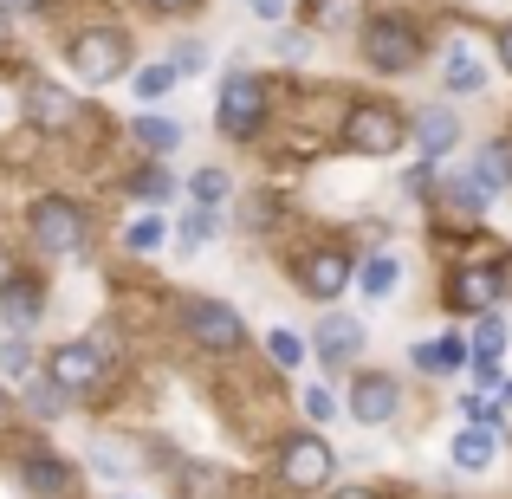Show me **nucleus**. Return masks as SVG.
<instances>
[{
	"instance_id": "nucleus-40",
	"label": "nucleus",
	"mask_w": 512,
	"mask_h": 499,
	"mask_svg": "<svg viewBox=\"0 0 512 499\" xmlns=\"http://www.w3.org/2000/svg\"><path fill=\"white\" fill-rule=\"evenodd\" d=\"M500 59H506V72H512V26L500 33Z\"/></svg>"
},
{
	"instance_id": "nucleus-20",
	"label": "nucleus",
	"mask_w": 512,
	"mask_h": 499,
	"mask_svg": "<svg viewBox=\"0 0 512 499\" xmlns=\"http://www.w3.org/2000/svg\"><path fill=\"white\" fill-rule=\"evenodd\" d=\"M493 195H500V188H493L487 175H454V182H448V201H454L461 214H480V208H487Z\"/></svg>"
},
{
	"instance_id": "nucleus-16",
	"label": "nucleus",
	"mask_w": 512,
	"mask_h": 499,
	"mask_svg": "<svg viewBox=\"0 0 512 499\" xmlns=\"http://www.w3.org/2000/svg\"><path fill=\"white\" fill-rule=\"evenodd\" d=\"M357 286H363V299H389V292L402 286V260L396 253H370L363 273H357Z\"/></svg>"
},
{
	"instance_id": "nucleus-15",
	"label": "nucleus",
	"mask_w": 512,
	"mask_h": 499,
	"mask_svg": "<svg viewBox=\"0 0 512 499\" xmlns=\"http://www.w3.org/2000/svg\"><path fill=\"white\" fill-rule=\"evenodd\" d=\"M20 480L33 493H65V487H72V467H65L59 454H26V461H20Z\"/></svg>"
},
{
	"instance_id": "nucleus-26",
	"label": "nucleus",
	"mask_w": 512,
	"mask_h": 499,
	"mask_svg": "<svg viewBox=\"0 0 512 499\" xmlns=\"http://www.w3.org/2000/svg\"><path fill=\"white\" fill-rule=\"evenodd\" d=\"M214 234H221V221H214V208H201V201H195V214H182V247H208Z\"/></svg>"
},
{
	"instance_id": "nucleus-19",
	"label": "nucleus",
	"mask_w": 512,
	"mask_h": 499,
	"mask_svg": "<svg viewBox=\"0 0 512 499\" xmlns=\"http://www.w3.org/2000/svg\"><path fill=\"white\" fill-rule=\"evenodd\" d=\"M0 318H7L13 331H26L39 318V286H26V279H13L7 292H0Z\"/></svg>"
},
{
	"instance_id": "nucleus-8",
	"label": "nucleus",
	"mask_w": 512,
	"mask_h": 499,
	"mask_svg": "<svg viewBox=\"0 0 512 499\" xmlns=\"http://www.w3.org/2000/svg\"><path fill=\"white\" fill-rule=\"evenodd\" d=\"M402 409V389L389 383V376H357V383H350V415H357L363 428H376V422H389V415Z\"/></svg>"
},
{
	"instance_id": "nucleus-11",
	"label": "nucleus",
	"mask_w": 512,
	"mask_h": 499,
	"mask_svg": "<svg viewBox=\"0 0 512 499\" xmlns=\"http://www.w3.org/2000/svg\"><path fill=\"white\" fill-rule=\"evenodd\" d=\"M506 286H512V266H493V273H461V279H454V292H448V299L461 305V312H487V305L500 299Z\"/></svg>"
},
{
	"instance_id": "nucleus-33",
	"label": "nucleus",
	"mask_w": 512,
	"mask_h": 499,
	"mask_svg": "<svg viewBox=\"0 0 512 499\" xmlns=\"http://www.w3.org/2000/svg\"><path fill=\"white\" fill-rule=\"evenodd\" d=\"M305 415H312V422H318V428H325V422H331V415H338V396H331V389H325V383H312V389H305Z\"/></svg>"
},
{
	"instance_id": "nucleus-41",
	"label": "nucleus",
	"mask_w": 512,
	"mask_h": 499,
	"mask_svg": "<svg viewBox=\"0 0 512 499\" xmlns=\"http://www.w3.org/2000/svg\"><path fill=\"white\" fill-rule=\"evenodd\" d=\"M0 46H7V0H0Z\"/></svg>"
},
{
	"instance_id": "nucleus-44",
	"label": "nucleus",
	"mask_w": 512,
	"mask_h": 499,
	"mask_svg": "<svg viewBox=\"0 0 512 499\" xmlns=\"http://www.w3.org/2000/svg\"><path fill=\"white\" fill-rule=\"evenodd\" d=\"M500 396H506V409H512V383H506V389H500Z\"/></svg>"
},
{
	"instance_id": "nucleus-31",
	"label": "nucleus",
	"mask_w": 512,
	"mask_h": 499,
	"mask_svg": "<svg viewBox=\"0 0 512 499\" xmlns=\"http://www.w3.org/2000/svg\"><path fill=\"white\" fill-rule=\"evenodd\" d=\"M266 350H273L279 370H299V363H305V344H299L292 331H273V337H266Z\"/></svg>"
},
{
	"instance_id": "nucleus-43",
	"label": "nucleus",
	"mask_w": 512,
	"mask_h": 499,
	"mask_svg": "<svg viewBox=\"0 0 512 499\" xmlns=\"http://www.w3.org/2000/svg\"><path fill=\"white\" fill-rule=\"evenodd\" d=\"M150 7H188V0H150Z\"/></svg>"
},
{
	"instance_id": "nucleus-27",
	"label": "nucleus",
	"mask_w": 512,
	"mask_h": 499,
	"mask_svg": "<svg viewBox=\"0 0 512 499\" xmlns=\"http://www.w3.org/2000/svg\"><path fill=\"white\" fill-rule=\"evenodd\" d=\"M500 350H506V325H500V318H474V350H467V357H500Z\"/></svg>"
},
{
	"instance_id": "nucleus-22",
	"label": "nucleus",
	"mask_w": 512,
	"mask_h": 499,
	"mask_svg": "<svg viewBox=\"0 0 512 499\" xmlns=\"http://www.w3.org/2000/svg\"><path fill=\"white\" fill-rule=\"evenodd\" d=\"M175 78H182V65H175V59H156V65H143V72H137V98H143V104L169 98V91H175Z\"/></svg>"
},
{
	"instance_id": "nucleus-3",
	"label": "nucleus",
	"mask_w": 512,
	"mask_h": 499,
	"mask_svg": "<svg viewBox=\"0 0 512 499\" xmlns=\"http://www.w3.org/2000/svg\"><path fill=\"white\" fill-rule=\"evenodd\" d=\"M65 65H72L85 85L117 78V72H124V33H111V26H91V33H78L72 52H65Z\"/></svg>"
},
{
	"instance_id": "nucleus-14",
	"label": "nucleus",
	"mask_w": 512,
	"mask_h": 499,
	"mask_svg": "<svg viewBox=\"0 0 512 499\" xmlns=\"http://www.w3.org/2000/svg\"><path fill=\"white\" fill-rule=\"evenodd\" d=\"M357 344H363L357 318H325V325H318V363H350Z\"/></svg>"
},
{
	"instance_id": "nucleus-4",
	"label": "nucleus",
	"mask_w": 512,
	"mask_h": 499,
	"mask_svg": "<svg viewBox=\"0 0 512 499\" xmlns=\"http://www.w3.org/2000/svg\"><path fill=\"white\" fill-rule=\"evenodd\" d=\"M33 240L46 253H59V260H72L78 247H85V214L72 208V201H59V195H46L33 208Z\"/></svg>"
},
{
	"instance_id": "nucleus-42",
	"label": "nucleus",
	"mask_w": 512,
	"mask_h": 499,
	"mask_svg": "<svg viewBox=\"0 0 512 499\" xmlns=\"http://www.w3.org/2000/svg\"><path fill=\"white\" fill-rule=\"evenodd\" d=\"M7 7H46V0H7Z\"/></svg>"
},
{
	"instance_id": "nucleus-1",
	"label": "nucleus",
	"mask_w": 512,
	"mask_h": 499,
	"mask_svg": "<svg viewBox=\"0 0 512 499\" xmlns=\"http://www.w3.org/2000/svg\"><path fill=\"white\" fill-rule=\"evenodd\" d=\"M363 59L376 72H415L422 65V39H415L409 20H370L363 26Z\"/></svg>"
},
{
	"instance_id": "nucleus-7",
	"label": "nucleus",
	"mask_w": 512,
	"mask_h": 499,
	"mask_svg": "<svg viewBox=\"0 0 512 499\" xmlns=\"http://www.w3.org/2000/svg\"><path fill=\"white\" fill-rule=\"evenodd\" d=\"M182 318H188V337L208 344V350H234L240 337H247V331H240V312H234V305H221V299H188Z\"/></svg>"
},
{
	"instance_id": "nucleus-18",
	"label": "nucleus",
	"mask_w": 512,
	"mask_h": 499,
	"mask_svg": "<svg viewBox=\"0 0 512 499\" xmlns=\"http://www.w3.org/2000/svg\"><path fill=\"white\" fill-rule=\"evenodd\" d=\"M344 279H350V266H344V253H318L312 266H305V286L318 292V299H338L344 292Z\"/></svg>"
},
{
	"instance_id": "nucleus-34",
	"label": "nucleus",
	"mask_w": 512,
	"mask_h": 499,
	"mask_svg": "<svg viewBox=\"0 0 512 499\" xmlns=\"http://www.w3.org/2000/svg\"><path fill=\"white\" fill-rule=\"evenodd\" d=\"M467 363H474V389H487V396H493V389H506L500 357H467Z\"/></svg>"
},
{
	"instance_id": "nucleus-32",
	"label": "nucleus",
	"mask_w": 512,
	"mask_h": 499,
	"mask_svg": "<svg viewBox=\"0 0 512 499\" xmlns=\"http://www.w3.org/2000/svg\"><path fill=\"white\" fill-rule=\"evenodd\" d=\"M137 195H143V201H169V195H175V175H169V169H143V175H137Z\"/></svg>"
},
{
	"instance_id": "nucleus-45",
	"label": "nucleus",
	"mask_w": 512,
	"mask_h": 499,
	"mask_svg": "<svg viewBox=\"0 0 512 499\" xmlns=\"http://www.w3.org/2000/svg\"><path fill=\"white\" fill-rule=\"evenodd\" d=\"M344 499H370V493H344Z\"/></svg>"
},
{
	"instance_id": "nucleus-29",
	"label": "nucleus",
	"mask_w": 512,
	"mask_h": 499,
	"mask_svg": "<svg viewBox=\"0 0 512 499\" xmlns=\"http://www.w3.org/2000/svg\"><path fill=\"white\" fill-rule=\"evenodd\" d=\"M188 188H195L201 208H221V201H227V175L221 169H195V182H188Z\"/></svg>"
},
{
	"instance_id": "nucleus-5",
	"label": "nucleus",
	"mask_w": 512,
	"mask_h": 499,
	"mask_svg": "<svg viewBox=\"0 0 512 499\" xmlns=\"http://www.w3.org/2000/svg\"><path fill=\"white\" fill-rule=\"evenodd\" d=\"M331 474H338V461H331V448H325L318 435H292V441H286V454H279V480H286V487L318 493Z\"/></svg>"
},
{
	"instance_id": "nucleus-2",
	"label": "nucleus",
	"mask_w": 512,
	"mask_h": 499,
	"mask_svg": "<svg viewBox=\"0 0 512 499\" xmlns=\"http://www.w3.org/2000/svg\"><path fill=\"white\" fill-rule=\"evenodd\" d=\"M402 137H409V124H402L389 104H363V111H350V124H344V143L357 156H396Z\"/></svg>"
},
{
	"instance_id": "nucleus-21",
	"label": "nucleus",
	"mask_w": 512,
	"mask_h": 499,
	"mask_svg": "<svg viewBox=\"0 0 512 499\" xmlns=\"http://www.w3.org/2000/svg\"><path fill=\"white\" fill-rule=\"evenodd\" d=\"M454 137H461V124L448 111H422V156H448Z\"/></svg>"
},
{
	"instance_id": "nucleus-37",
	"label": "nucleus",
	"mask_w": 512,
	"mask_h": 499,
	"mask_svg": "<svg viewBox=\"0 0 512 499\" xmlns=\"http://www.w3.org/2000/svg\"><path fill=\"white\" fill-rule=\"evenodd\" d=\"M175 65H182V78L201 72V46H175Z\"/></svg>"
},
{
	"instance_id": "nucleus-6",
	"label": "nucleus",
	"mask_w": 512,
	"mask_h": 499,
	"mask_svg": "<svg viewBox=\"0 0 512 499\" xmlns=\"http://www.w3.org/2000/svg\"><path fill=\"white\" fill-rule=\"evenodd\" d=\"M260 124H266V85H260V78H247V72H234L221 85V130L247 143Z\"/></svg>"
},
{
	"instance_id": "nucleus-36",
	"label": "nucleus",
	"mask_w": 512,
	"mask_h": 499,
	"mask_svg": "<svg viewBox=\"0 0 512 499\" xmlns=\"http://www.w3.org/2000/svg\"><path fill=\"white\" fill-rule=\"evenodd\" d=\"M409 188H415V195H428V188H435V156H422V163L409 169Z\"/></svg>"
},
{
	"instance_id": "nucleus-9",
	"label": "nucleus",
	"mask_w": 512,
	"mask_h": 499,
	"mask_svg": "<svg viewBox=\"0 0 512 499\" xmlns=\"http://www.w3.org/2000/svg\"><path fill=\"white\" fill-rule=\"evenodd\" d=\"M52 376H59L72 396H85V389H98V376H104V363H98V344H65V350H52Z\"/></svg>"
},
{
	"instance_id": "nucleus-30",
	"label": "nucleus",
	"mask_w": 512,
	"mask_h": 499,
	"mask_svg": "<svg viewBox=\"0 0 512 499\" xmlns=\"http://www.w3.org/2000/svg\"><path fill=\"white\" fill-rule=\"evenodd\" d=\"M480 175H487L493 188H506L512 182V143H493V150L480 156Z\"/></svg>"
},
{
	"instance_id": "nucleus-23",
	"label": "nucleus",
	"mask_w": 512,
	"mask_h": 499,
	"mask_svg": "<svg viewBox=\"0 0 512 499\" xmlns=\"http://www.w3.org/2000/svg\"><path fill=\"white\" fill-rule=\"evenodd\" d=\"M163 240H169V221H163V214H143V221L124 227V247H130V253H156Z\"/></svg>"
},
{
	"instance_id": "nucleus-10",
	"label": "nucleus",
	"mask_w": 512,
	"mask_h": 499,
	"mask_svg": "<svg viewBox=\"0 0 512 499\" xmlns=\"http://www.w3.org/2000/svg\"><path fill=\"white\" fill-rule=\"evenodd\" d=\"M26 111H33V124L65 130L78 117V104H72V91H59L52 78H33V85H26Z\"/></svg>"
},
{
	"instance_id": "nucleus-46",
	"label": "nucleus",
	"mask_w": 512,
	"mask_h": 499,
	"mask_svg": "<svg viewBox=\"0 0 512 499\" xmlns=\"http://www.w3.org/2000/svg\"><path fill=\"white\" fill-rule=\"evenodd\" d=\"M0 415H7V402H0Z\"/></svg>"
},
{
	"instance_id": "nucleus-25",
	"label": "nucleus",
	"mask_w": 512,
	"mask_h": 499,
	"mask_svg": "<svg viewBox=\"0 0 512 499\" xmlns=\"http://www.w3.org/2000/svg\"><path fill=\"white\" fill-rule=\"evenodd\" d=\"M65 402H72V389H65L59 376H33V409L46 415V422H52V415H65Z\"/></svg>"
},
{
	"instance_id": "nucleus-39",
	"label": "nucleus",
	"mask_w": 512,
	"mask_h": 499,
	"mask_svg": "<svg viewBox=\"0 0 512 499\" xmlns=\"http://www.w3.org/2000/svg\"><path fill=\"white\" fill-rule=\"evenodd\" d=\"M13 286V260H7V247H0V292Z\"/></svg>"
},
{
	"instance_id": "nucleus-12",
	"label": "nucleus",
	"mask_w": 512,
	"mask_h": 499,
	"mask_svg": "<svg viewBox=\"0 0 512 499\" xmlns=\"http://www.w3.org/2000/svg\"><path fill=\"white\" fill-rule=\"evenodd\" d=\"M454 467H461V474H480V467H493V454H500V441H493V428L487 422H474V428H461V435H454Z\"/></svg>"
},
{
	"instance_id": "nucleus-38",
	"label": "nucleus",
	"mask_w": 512,
	"mask_h": 499,
	"mask_svg": "<svg viewBox=\"0 0 512 499\" xmlns=\"http://www.w3.org/2000/svg\"><path fill=\"white\" fill-rule=\"evenodd\" d=\"M253 13H260V20H279V13H286V0H247Z\"/></svg>"
},
{
	"instance_id": "nucleus-13",
	"label": "nucleus",
	"mask_w": 512,
	"mask_h": 499,
	"mask_svg": "<svg viewBox=\"0 0 512 499\" xmlns=\"http://www.w3.org/2000/svg\"><path fill=\"white\" fill-rule=\"evenodd\" d=\"M441 78H448V91H461V98L487 85V65H480L474 39H454V46H448V72H441Z\"/></svg>"
},
{
	"instance_id": "nucleus-24",
	"label": "nucleus",
	"mask_w": 512,
	"mask_h": 499,
	"mask_svg": "<svg viewBox=\"0 0 512 499\" xmlns=\"http://www.w3.org/2000/svg\"><path fill=\"white\" fill-rule=\"evenodd\" d=\"M137 137H143V150L169 156L175 143H182V124H169V117H137Z\"/></svg>"
},
{
	"instance_id": "nucleus-17",
	"label": "nucleus",
	"mask_w": 512,
	"mask_h": 499,
	"mask_svg": "<svg viewBox=\"0 0 512 499\" xmlns=\"http://www.w3.org/2000/svg\"><path fill=\"white\" fill-rule=\"evenodd\" d=\"M409 357H415V370L448 376V370H461V363H467V344H454V337H428V344H415Z\"/></svg>"
},
{
	"instance_id": "nucleus-28",
	"label": "nucleus",
	"mask_w": 512,
	"mask_h": 499,
	"mask_svg": "<svg viewBox=\"0 0 512 499\" xmlns=\"http://www.w3.org/2000/svg\"><path fill=\"white\" fill-rule=\"evenodd\" d=\"M0 370L20 376V383H33V350H26V337H20V331H13L7 344H0Z\"/></svg>"
},
{
	"instance_id": "nucleus-35",
	"label": "nucleus",
	"mask_w": 512,
	"mask_h": 499,
	"mask_svg": "<svg viewBox=\"0 0 512 499\" xmlns=\"http://www.w3.org/2000/svg\"><path fill=\"white\" fill-rule=\"evenodd\" d=\"M461 415H467V422H500V409H493V402H487V389H467V396H461Z\"/></svg>"
}]
</instances>
